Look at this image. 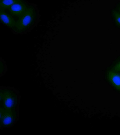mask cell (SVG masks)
Segmentation results:
<instances>
[{"instance_id": "cell-1", "label": "cell", "mask_w": 120, "mask_h": 135, "mask_svg": "<svg viewBox=\"0 0 120 135\" xmlns=\"http://www.w3.org/2000/svg\"><path fill=\"white\" fill-rule=\"evenodd\" d=\"M40 18L39 11L35 4L31 3L28 10L18 18L12 30L15 34H24L30 31L38 24Z\"/></svg>"}, {"instance_id": "cell-2", "label": "cell", "mask_w": 120, "mask_h": 135, "mask_svg": "<svg viewBox=\"0 0 120 135\" xmlns=\"http://www.w3.org/2000/svg\"><path fill=\"white\" fill-rule=\"evenodd\" d=\"M104 79L115 91L120 93V74L106 68Z\"/></svg>"}, {"instance_id": "cell-7", "label": "cell", "mask_w": 120, "mask_h": 135, "mask_svg": "<svg viewBox=\"0 0 120 135\" xmlns=\"http://www.w3.org/2000/svg\"><path fill=\"white\" fill-rule=\"evenodd\" d=\"M21 0H0V11H5L12 5L20 2Z\"/></svg>"}, {"instance_id": "cell-9", "label": "cell", "mask_w": 120, "mask_h": 135, "mask_svg": "<svg viewBox=\"0 0 120 135\" xmlns=\"http://www.w3.org/2000/svg\"><path fill=\"white\" fill-rule=\"evenodd\" d=\"M113 9L116 11L120 13V1L117 2Z\"/></svg>"}, {"instance_id": "cell-10", "label": "cell", "mask_w": 120, "mask_h": 135, "mask_svg": "<svg viewBox=\"0 0 120 135\" xmlns=\"http://www.w3.org/2000/svg\"></svg>"}, {"instance_id": "cell-3", "label": "cell", "mask_w": 120, "mask_h": 135, "mask_svg": "<svg viewBox=\"0 0 120 135\" xmlns=\"http://www.w3.org/2000/svg\"><path fill=\"white\" fill-rule=\"evenodd\" d=\"M31 4L27 1L21 0L11 6L8 10L11 15L19 18L26 13Z\"/></svg>"}, {"instance_id": "cell-4", "label": "cell", "mask_w": 120, "mask_h": 135, "mask_svg": "<svg viewBox=\"0 0 120 135\" xmlns=\"http://www.w3.org/2000/svg\"><path fill=\"white\" fill-rule=\"evenodd\" d=\"M0 22L12 31L16 22L12 15L5 11H0Z\"/></svg>"}, {"instance_id": "cell-6", "label": "cell", "mask_w": 120, "mask_h": 135, "mask_svg": "<svg viewBox=\"0 0 120 135\" xmlns=\"http://www.w3.org/2000/svg\"><path fill=\"white\" fill-rule=\"evenodd\" d=\"M106 68L120 73V55L114 59Z\"/></svg>"}, {"instance_id": "cell-5", "label": "cell", "mask_w": 120, "mask_h": 135, "mask_svg": "<svg viewBox=\"0 0 120 135\" xmlns=\"http://www.w3.org/2000/svg\"><path fill=\"white\" fill-rule=\"evenodd\" d=\"M110 13L114 25L117 28H120V13L113 8L110 10Z\"/></svg>"}, {"instance_id": "cell-8", "label": "cell", "mask_w": 120, "mask_h": 135, "mask_svg": "<svg viewBox=\"0 0 120 135\" xmlns=\"http://www.w3.org/2000/svg\"><path fill=\"white\" fill-rule=\"evenodd\" d=\"M13 97L11 96H6L4 99V105L8 108H10L13 107L14 105V101Z\"/></svg>"}]
</instances>
